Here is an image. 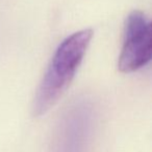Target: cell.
Here are the masks:
<instances>
[{
  "mask_svg": "<svg viewBox=\"0 0 152 152\" xmlns=\"http://www.w3.org/2000/svg\"><path fill=\"white\" fill-rule=\"evenodd\" d=\"M92 37V29H82L61 42L36 94L33 104L36 117L46 114L66 92L81 64Z\"/></svg>",
  "mask_w": 152,
  "mask_h": 152,
  "instance_id": "cell-1",
  "label": "cell"
},
{
  "mask_svg": "<svg viewBox=\"0 0 152 152\" xmlns=\"http://www.w3.org/2000/svg\"><path fill=\"white\" fill-rule=\"evenodd\" d=\"M94 110L77 102L63 115L54 132L51 152H87L94 126Z\"/></svg>",
  "mask_w": 152,
  "mask_h": 152,
  "instance_id": "cell-2",
  "label": "cell"
},
{
  "mask_svg": "<svg viewBox=\"0 0 152 152\" xmlns=\"http://www.w3.org/2000/svg\"><path fill=\"white\" fill-rule=\"evenodd\" d=\"M152 57V26L144 12L128 15L124 28V42L118 61L121 72H133L150 62Z\"/></svg>",
  "mask_w": 152,
  "mask_h": 152,
  "instance_id": "cell-3",
  "label": "cell"
}]
</instances>
